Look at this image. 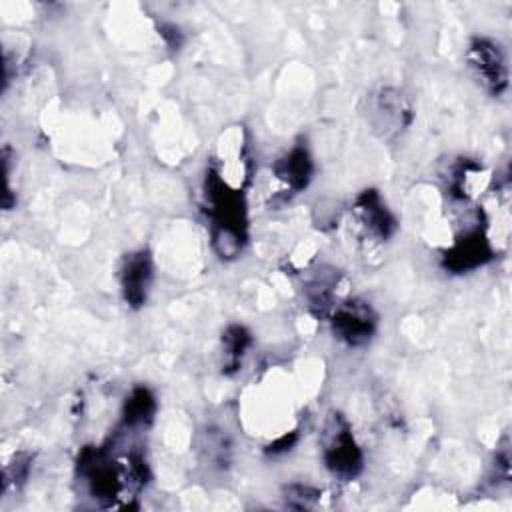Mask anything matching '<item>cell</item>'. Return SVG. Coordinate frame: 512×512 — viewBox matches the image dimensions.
<instances>
[{"instance_id": "cell-1", "label": "cell", "mask_w": 512, "mask_h": 512, "mask_svg": "<svg viewBox=\"0 0 512 512\" xmlns=\"http://www.w3.org/2000/svg\"><path fill=\"white\" fill-rule=\"evenodd\" d=\"M204 200L214 252L224 260L240 256L248 240L242 188L224 180L210 166L204 178Z\"/></svg>"}, {"instance_id": "cell-2", "label": "cell", "mask_w": 512, "mask_h": 512, "mask_svg": "<svg viewBox=\"0 0 512 512\" xmlns=\"http://www.w3.org/2000/svg\"><path fill=\"white\" fill-rule=\"evenodd\" d=\"M320 444L324 466L332 476L340 480H352L362 472L364 454L344 414L330 412L326 416Z\"/></svg>"}, {"instance_id": "cell-3", "label": "cell", "mask_w": 512, "mask_h": 512, "mask_svg": "<svg viewBox=\"0 0 512 512\" xmlns=\"http://www.w3.org/2000/svg\"><path fill=\"white\" fill-rule=\"evenodd\" d=\"M466 62L476 82L492 96H500L508 90V58L502 46L486 36L470 40L466 50Z\"/></svg>"}, {"instance_id": "cell-4", "label": "cell", "mask_w": 512, "mask_h": 512, "mask_svg": "<svg viewBox=\"0 0 512 512\" xmlns=\"http://www.w3.org/2000/svg\"><path fill=\"white\" fill-rule=\"evenodd\" d=\"M330 330L346 346L360 348L374 338L378 330V314L370 302L362 298H350L332 308Z\"/></svg>"}, {"instance_id": "cell-5", "label": "cell", "mask_w": 512, "mask_h": 512, "mask_svg": "<svg viewBox=\"0 0 512 512\" xmlns=\"http://www.w3.org/2000/svg\"><path fill=\"white\" fill-rule=\"evenodd\" d=\"M154 280V262L148 250H132L122 256L118 266V282L124 302L138 310L146 304Z\"/></svg>"}, {"instance_id": "cell-6", "label": "cell", "mask_w": 512, "mask_h": 512, "mask_svg": "<svg viewBox=\"0 0 512 512\" xmlns=\"http://www.w3.org/2000/svg\"><path fill=\"white\" fill-rule=\"evenodd\" d=\"M492 256L494 250L484 228L476 226L460 234L454 244L444 252L442 268L452 274H464L484 266L488 260H492Z\"/></svg>"}, {"instance_id": "cell-7", "label": "cell", "mask_w": 512, "mask_h": 512, "mask_svg": "<svg viewBox=\"0 0 512 512\" xmlns=\"http://www.w3.org/2000/svg\"><path fill=\"white\" fill-rule=\"evenodd\" d=\"M352 212L360 226L378 240H388L398 228L394 214L386 208L378 190L370 188L360 192L354 200Z\"/></svg>"}, {"instance_id": "cell-8", "label": "cell", "mask_w": 512, "mask_h": 512, "mask_svg": "<svg viewBox=\"0 0 512 512\" xmlns=\"http://www.w3.org/2000/svg\"><path fill=\"white\" fill-rule=\"evenodd\" d=\"M272 172L290 194H298L308 188L314 174V162L306 146L296 144L274 162Z\"/></svg>"}, {"instance_id": "cell-9", "label": "cell", "mask_w": 512, "mask_h": 512, "mask_svg": "<svg viewBox=\"0 0 512 512\" xmlns=\"http://www.w3.org/2000/svg\"><path fill=\"white\" fill-rule=\"evenodd\" d=\"M372 112L376 116V128H382L384 132H398L412 120V108L408 100L394 88H382L374 96Z\"/></svg>"}, {"instance_id": "cell-10", "label": "cell", "mask_w": 512, "mask_h": 512, "mask_svg": "<svg viewBox=\"0 0 512 512\" xmlns=\"http://www.w3.org/2000/svg\"><path fill=\"white\" fill-rule=\"evenodd\" d=\"M488 180V172L484 170L482 164H478L476 160L470 158H458L446 176L448 182V194L454 200H470L472 196H476L484 184Z\"/></svg>"}, {"instance_id": "cell-11", "label": "cell", "mask_w": 512, "mask_h": 512, "mask_svg": "<svg viewBox=\"0 0 512 512\" xmlns=\"http://www.w3.org/2000/svg\"><path fill=\"white\" fill-rule=\"evenodd\" d=\"M156 396L146 386H134L122 406V426L128 430H138L148 426L156 414Z\"/></svg>"}, {"instance_id": "cell-12", "label": "cell", "mask_w": 512, "mask_h": 512, "mask_svg": "<svg viewBox=\"0 0 512 512\" xmlns=\"http://www.w3.org/2000/svg\"><path fill=\"white\" fill-rule=\"evenodd\" d=\"M252 344V334L242 324H228L222 332V372L234 374L242 366V358L246 356Z\"/></svg>"}, {"instance_id": "cell-13", "label": "cell", "mask_w": 512, "mask_h": 512, "mask_svg": "<svg viewBox=\"0 0 512 512\" xmlns=\"http://www.w3.org/2000/svg\"><path fill=\"white\" fill-rule=\"evenodd\" d=\"M320 496H322V492L318 488L308 486V484H288L284 488L286 506L296 508V510L316 508V504L320 502Z\"/></svg>"}, {"instance_id": "cell-14", "label": "cell", "mask_w": 512, "mask_h": 512, "mask_svg": "<svg viewBox=\"0 0 512 512\" xmlns=\"http://www.w3.org/2000/svg\"><path fill=\"white\" fill-rule=\"evenodd\" d=\"M30 464H32V456L30 454H16L14 460L10 464H6L4 468V480H2V492L6 494L8 488L14 484H22L26 478H28V472H30Z\"/></svg>"}, {"instance_id": "cell-15", "label": "cell", "mask_w": 512, "mask_h": 512, "mask_svg": "<svg viewBox=\"0 0 512 512\" xmlns=\"http://www.w3.org/2000/svg\"><path fill=\"white\" fill-rule=\"evenodd\" d=\"M158 34L164 38V42H166V46L170 50H178L182 46V32H180V28L176 24L160 22L158 24Z\"/></svg>"}, {"instance_id": "cell-16", "label": "cell", "mask_w": 512, "mask_h": 512, "mask_svg": "<svg viewBox=\"0 0 512 512\" xmlns=\"http://www.w3.org/2000/svg\"><path fill=\"white\" fill-rule=\"evenodd\" d=\"M298 440V434L296 432H288V434H282L280 438H276L272 444H268L266 452L276 456V454H282V452H288Z\"/></svg>"}]
</instances>
